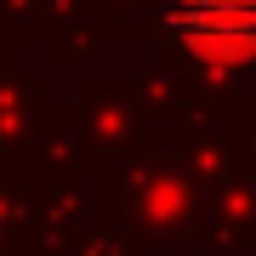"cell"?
Instances as JSON below:
<instances>
[{"mask_svg":"<svg viewBox=\"0 0 256 256\" xmlns=\"http://www.w3.org/2000/svg\"><path fill=\"white\" fill-rule=\"evenodd\" d=\"M160 34L165 46L210 68L256 63V0H165Z\"/></svg>","mask_w":256,"mask_h":256,"instance_id":"obj_1","label":"cell"}]
</instances>
